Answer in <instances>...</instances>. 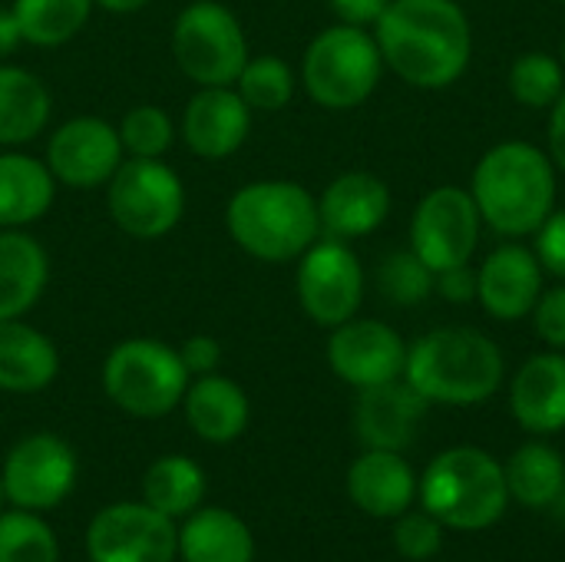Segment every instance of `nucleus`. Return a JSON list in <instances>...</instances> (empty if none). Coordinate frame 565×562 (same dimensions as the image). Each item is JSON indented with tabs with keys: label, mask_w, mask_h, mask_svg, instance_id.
<instances>
[{
	"label": "nucleus",
	"mask_w": 565,
	"mask_h": 562,
	"mask_svg": "<svg viewBox=\"0 0 565 562\" xmlns=\"http://www.w3.org/2000/svg\"><path fill=\"white\" fill-rule=\"evenodd\" d=\"M374 40L384 66L417 89L454 86L473 56L470 17L457 0H391Z\"/></svg>",
	"instance_id": "nucleus-1"
},
{
	"label": "nucleus",
	"mask_w": 565,
	"mask_h": 562,
	"mask_svg": "<svg viewBox=\"0 0 565 562\" xmlns=\"http://www.w3.org/2000/svg\"><path fill=\"white\" fill-rule=\"evenodd\" d=\"M470 195L483 225L507 238L536 235L556 209V166L533 142L510 139L487 149L473 169Z\"/></svg>",
	"instance_id": "nucleus-2"
},
{
	"label": "nucleus",
	"mask_w": 565,
	"mask_h": 562,
	"mask_svg": "<svg viewBox=\"0 0 565 562\" xmlns=\"http://www.w3.org/2000/svg\"><path fill=\"white\" fill-rule=\"evenodd\" d=\"M228 238L258 262H298L318 238V199L291 179H255L225 202Z\"/></svg>",
	"instance_id": "nucleus-3"
},
{
	"label": "nucleus",
	"mask_w": 565,
	"mask_h": 562,
	"mask_svg": "<svg viewBox=\"0 0 565 562\" xmlns=\"http://www.w3.org/2000/svg\"><path fill=\"white\" fill-rule=\"evenodd\" d=\"M507 374L503 351L473 328H437L407 348L404 381L440 407H473L490 401Z\"/></svg>",
	"instance_id": "nucleus-4"
},
{
	"label": "nucleus",
	"mask_w": 565,
	"mask_h": 562,
	"mask_svg": "<svg viewBox=\"0 0 565 562\" xmlns=\"http://www.w3.org/2000/svg\"><path fill=\"white\" fill-rule=\"evenodd\" d=\"M417 497L444 530L460 533L497 527L510 507L503 464L480 447H450L437 454L417 484Z\"/></svg>",
	"instance_id": "nucleus-5"
},
{
	"label": "nucleus",
	"mask_w": 565,
	"mask_h": 562,
	"mask_svg": "<svg viewBox=\"0 0 565 562\" xmlns=\"http://www.w3.org/2000/svg\"><path fill=\"white\" fill-rule=\"evenodd\" d=\"M99 381L122 414L156 421L182 407L192 374L185 371L179 348L159 338H126L109 348Z\"/></svg>",
	"instance_id": "nucleus-6"
},
{
	"label": "nucleus",
	"mask_w": 565,
	"mask_h": 562,
	"mask_svg": "<svg viewBox=\"0 0 565 562\" xmlns=\"http://www.w3.org/2000/svg\"><path fill=\"white\" fill-rule=\"evenodd\" d=\"M384 73V56L367 26L334 23L321 30L301 56L305 93L331 113L358 109L371 99Z\"/></svg>",
	"instance_id": "nucleus-7"
},
{
	"label": "nucleus",
	"mask_w": 565,
	"mask_h": 562,
	"mask_svg": "<svg viewBox=\"0 0 565 562\" xmlns=\"http://www.w3.org/2000/svg\"><path fill=\"white\" fill-rule=\"evenodd\" d=\"M172 60L195 86H235L248 63V36L222 0H192L172 20Z\"/></svg>",
	"instance_id": "nucleus-8"
},
{
	"label": "nucleus",
	"mask_w": 565,
	"mask_h": 562,
	"mask_svg": "<svg viewBox=\"0 0 565 562\" xmlns=\"http://www.w3.org/2000/svg\"><path fill=\"white\" fill-rule=\"evenodd\" d=\"M106 209L119 232L139 242L169 235L185 215V182L162 159H122L106 182Z\"/></svg>",
	"instance_id": "nucleus-9"
},
{
	"label": "nucleus",
	"mask_w": 565,
	"mask_h": 562,
	"mask_svg": "<svg viewBox=\"0 0 565 562\" xmlns=\"http://www.w3.org/2000/svg\"><path fill=\"white\" fill-rule=\"evenodd\" d=\"M295 291L301 311L318 328L331 331L358 315L364 301V265L348 242L321 235L298 258Z\"/></svg>",
	"instance_id": "nucleus-10"
},
{
	"label": "nucleus",
	"mask_w": 565,
	"mask_h": 562,
	"mask_svg": "<svg viewBox=\"0 0 565 562\" xmlns=\"http://www.w3.org/2000/svg\"><path fill=\"white\" fill-rule=\"evenodd\" d=\"M79 477V464L73 447L50 434V431H36L20 437L0 467V480H3V494L17 510H30V513H46L53 507H60Z\"/></svg>",
	"instance_id": "nucleus-11"
},
{
	"label": "nucleus",
	"mask_w": 565,
	"mask_h": 562,
	"mask_svg": "<svg viewBox=\"0 0 565 562\" xmlns=\"http://www.w3.org/2000/svg\"><path fill=\"white\" fill-rule=\"evenodd\" d=\"M89 562H175L179 527L146 500L109 503L86 527Z\"/></svg>",
	"instance_id": "nucleus-12"
},
{
	"label": "nucleus",
	"mask_w": 565,
	"mask_h": 562,
	"mask_svg": "<svg viewBox=\"0 0 565 562\" xmlns=\"http://www.w3.org/2000/svg\"><path fill=\"white\" fill-rule=\"evenodd\" d=\"M480 209L470 189L440 185L430 189L411 219V248L424 258V265L440 275L447 268L467 265L480 245Z\"/></svg>",
	"instance_id": "nucleus-13"
},
{
	"label": "nucleus",
	"mask_w": 565,
	"mask_h": 562,
	"mask_svg": "<svg viewBox=\"0 0 565 562\" xmlns=\"http://www.w3.org/2000/svg\"><path fill=\"white\" fill-rule=\"evenodd\" d=\"M122 159L126 152L119 142V129L103 116L63 119L50 132L43 152V162L53 172L56 185L79 189V192L106 189V182L116 176Z\"/></svg>",
	"instance_id": "nucleus-14"
},
{
	"label": "nucleus",
	"mask_w": 565,
	"mask_h": 562,
	"mask_svg": "<svg viewBox=\"0 0 565 562\" xmlns=\"http://www.w3.org/2000/svg\"><path fill=\"white\" fill-rule=\"evenodd\" d=\"M328 364L344 384L364 391L404 378L407 344L391 325L354 315L351 321L331 328Z\"/></svg>",
	"instance_id": "nucleus-15"
},
{
	"label": "nucleus",
	"mask_w": 565,
	"mask_h": 562,
	"mask_svg": "<svg viewBox=\"0 0 565 562\" xmlns=\"http://www.w3.org/2000/svg\"><path fill=\"white\" fill-rule=\"evenodd\" d=\"M252 132V109L235 86H199L179 119V136L192 156L218 162L235 156Z\"/></svg>",
	"instance_id": "nucleus-16"
},
{
	"label": "nucleus",
	"mask_w": 565,
	"mask_h": 562,
	"mask_svg": "<svg viewBox=\"0 0 565 562\" xmlns=\"http://www.w3.org/2000/svg\"><path fill=\"white\" fill-rule=\"evenodd\" d=\"M543 295V265L533 248L507 242L477 268V301L497 321L530 318Z\"/></svg>",
	"instance_id": "nucleus-17"
},
{
	"label": "nucleus",
	"mask_w": 565,
	"mask_h": 562,
	"mask_svg": "<svg viewBox=\"0 0 565 562\" xmlns=\"http://www.w3.org/2000/svg\"><path fill=\"white\" fill-rule=\"evenodd\" d=\"M427 407L430 404L404 378L364 388L358 391L354 404V434L364 444V450L404 454L417 441Z\"/></svg>",
	"instance_id": "nucleus-18"
},
{
	"label": "nucleus",
	"mask_w": 565,
	"mask_h": 562,
	"mask_svg": "<svg viewBox=\"0 0 565 562\" xmlns=\"http://www.w3.org/2000/svg\"><path fill=\"white\" fill-rule=\"evenodd\" d=\"M391 215V189L374 172H341L318 195L321 235L354 242L377 232Z\"/></svg>",
	"instance_id": "nucleus-19"
},
{
	"label": "nucleus",
	"mask_w": 565,
	"mask_h": 562,
	"mask_svg": "<svg viewBox=\"0 0 565 562\" xmlns=\"http://www.w3.org/2000/svg\"><path fill=\"white\" fill-rule=\"evenodd\" d=\"M510 411L526 434L565 431V351L533 354L510 384Z\"/></svg>",
	"instance_id": "nucleus-20"
},
{
	"label": "nucleus",
	"mask_w": 565,
	"mask_h": 562,
	"mask_svg": "<svg viewBox=\"0 0 565 562\" xmlns=\"http://www.w3.org/2000/svg\"><path fill=\"white\" fill-rule=\"evenodd\" d=\"M348 497L374 520H397L417 500V477L404 454L364 450L348 467Z\"/></svg>",
	"instance_id": "nucleus-21"
},
{
	"label": "nucleus",
	"mask_w": 565,
	"mask_h": 562,
	"mask_svg": "<svg viewBox=\"0 0 565 562\" xmlns=\"http://www.w3.org/2000/svg\"><path fill=\"white\" fill-rule=\"evenodd\" d=\"M182 411H185V424L192 427V434L215 447L238 441L252 417V404L242 384H235L232 378L218 371L189 381Z\"/></svg>",
	"instance_id": "nucleus-22"
},
{
	"label": "nucleus",
	"mask_w": 565,
	"mask_h": 562,
	"mask_svg": "<svg viewBox=\"0 0 565 562\" xmlns=\"http://www.w3.org/2000/svg\"><path fill=\"white\" fill-rule=\"evenodd\" d=\"M50 285V255L26 229H0V321L23 318Z\"/></svg>",
	"instance_id": "nucleus-23"
},
{
	"label": "nucleus",
	"mask_w": 565,
	"mask_h": 562,
	"mask_svg": "<svg viewBox=\"0 0 565 562\" xmlns=\"http://www.w3.org/2000/svg\"><path fill=\"white\" fill-rule=\"evenodd\" d=\"M60 374V351L50 335L23 318L0 321V391L40 394Z\"/></svg>",
	"instance_id": "nucleus-24"
},
{
	"label": "nucleus",
	"mask_w": 565,
	"mask_h": 562,
	"mask_svg": "<svg viewBox=\"0 0 565 562\" xmlns=\"http://www.w3.org/2000/svg\"><path fill=\"white\" fill-rule=\"evenodd\" d=\"M53 96L46 83L20 66L0 60V149H20L46 132Z\"/></svg>",
	"instance_id": "nucleus-25"
},
{
	"label": "nucleus",
	"mask_w": 565,
	"mask_h": 562,
	"mask_svg": "<svg viewBox=\"0 0 565 562\" xmlns=\"http://www.w3.org/2000/svg\"><path fill=\"white\" fill-rule=\"evenodd\" d=\"M56 199V179L43 159L0 149V229H30Z\"/></svg>",
	"instance_id": "nucleus-26"
},
{
	"label": "nucleus",
	"mask_w": 565,
	"mask_h": 562,
	"mask_svg": "<svg viewBox=\"0 0 565 562\" xmlns=\"http://www.w3.org/2000/svg\"><path fill=\"white\" fill-rule=\"evenodd\" d=\"M182 562H255L248 523L225 507H199L179 527Z\"/></svg>",
	"instance_id": "nucleus-27"
},
{
	"label": "nucleus",
	"mask_w": 565,
	"mask_h": 562,
	"mask_svg": "<svg viewBox=\"0 0 565 562\" xmlns=\"http://www.w3.org/2000/svg\"><path fill=\"white\" fill-rule=\"evenodd\" d=\"M510 500L530 507V510H550L565 487V460L556 447L543 441H530L520 450L510 454L503 464Z\"/></svg>",
	"instance_id": "nucleus-28"
},
{
	"label": "nucleus",
	"mask_w": 565,
	"mask_h": 562,
	"mask_svg": "<svg viewBox=\"0 0 565 562\" xmlns=\"http://www.w3.org/2000/svg\"><path fill=\"white\" fill-rule=\"evenodd\" d=\"M205 470L185 454H166L142 477V500L172 520H185L205 500Z\"/></svg>",
	"instance_id": "nucleus-29"
},
{
	"label": "nucleus",
	"mask_w": 565,
	"mask_h": 562,
	"mask_svg": "<svg viewBox=\"0 0 565 562\" xmlns=\"http://www.w3.org/2000/svg\"><path fill=\"white\" fill-rule=\"evenodd\" d=\"M10 7L23 43L40 50H53L79 36L89 23V13L96 10L93 0H13Z\"/></svg>",
	"instance_id": "nucleus-30"
},
{
	"label": "nucleus",
	"mask_w": 565,
	"mask_h": 562,
	"mask_svg": "<svg viewBox=\"0 0 565 562\" xmlns=\"http://www.w3.org/2000/svg\"><path fill=\"white\" fill-rule=\"evenodd\" d=\"M298 86L295 70L288 66V60L275 56V53H262V56H248V63L242 66L235 89L238 96L248 103L252 113H278L291 103Z\"/></svg>",
	"instance_id": "nucleus-31"
},
{
	"label": "nucleus",
	"mask_w": 565,
	"mask_h": 562,
	"mask_svg": "<svg viewBox=\"0 0 565 562\" xmlns=\"http://www.w3.org/2000/svg\"><path fill=\"white\" fill-rule=\"evenodd\" d=\"M507 86H510L513 99L523 103L526 109H550L563 96L565 63L556 60L553 53L530 50L513 60Z\"/></svg>",
	"instance_id": "nucleus-32"
},
{
	"label": "nucleus",
	"mask_w": 565,
	"mask_h": 562,
	"mask_svg": "<svg viewBox=\"0 0 565 562\" xmlns=\"http://www.w3.org/2000/svg\"><path fill=\"white\" fill-rule=\"evenodd\" d=\"M0 562H60L53 527L30 510L0 513Z\"/></svg>",
	"instance_id": "nucleus-33"
},
{
	"label": "nucleus",
	"mask_w": 565,
	"mask_h": 562,
	"mask_svg": "<svg viewBox=\"0 0 565 562\" xmlns=\"http://www.w3.org/2000/svg\"><path fill=\"white\" fill-rule=\"evenodd\" d=\"M116 129H119L122 152L129 159H162L179 136V126L172 123V116L156 103L129 106L122 119L116 123Z\"/></svg>",
	"instance_id": "nucleus-34"
},
{
	"label": "nucleus",
	"mask_w": 565,
	"mask_h": 562,
	"mask_svg": "<svg viewBox=\"0 0 565 562\" xmlns=\"http://www.w3.org/2000/svg\"><path fill=\"white\" fill-rule=\"evenodd\" d=\"M377 288L397 308H417L437 291V275L424 265L414 248L391 252L377 265Z\"/></svg>",
	"instance_id": "nucleus-35"
},
{
	"label": "nucleus",
	"mask_w": 565,
	"mask_h": 562,
	"mask_svg": "<svg viewBox=\"0 0 565 562\" xmlns=\"http://www.w3.org/2000/svg\"><path fill=\"white\" fill-rule=\"evenodd\" d=\"M394 547L404 560H434L444 547V523L434 520L427 510H420V513L407 510L394 520Z\"/></svg>",
	"instance_id": "nucleus-36"
},
{
	"label": "nucleus",
	"mask_w": 565,
	"mask_h": 562,
	"mask_svg": "<svg viewBox=\"0 0 565 562\" xmlns=\"http://www.w3.org/2000/svg\"><path fill=\"white\" fill-rule=\"evenodd\" d=\"M536 258L543 265V272L556 275L565 282V209H553L550 219L536 229Z\"/></svg>",
	"instance_id": "nucleus-37"
},
{
	"label": "nucleus",
	"mask_w": 565,
	"mask_h": 562,
	"mask_svg": "<svg viewBox=\"0 0 565 562\" xmlns=\"http://www.w3.org/2000/svg\"><path fill=\"white\" fill-rule=\"evenodd\" d=\"M530 318H533L536 335L553 351H565V285L543 291Z\"/></svg>",
	"instance_id": "nucleus-38"
},
{
	"label": "nucleus",
	"mask_w": 565,
	"mask_h": 562,
	"mask_svg": "<svg viewBox=\"0 0 565 562\" xmlns=\"http://www.w3.org/2000/svg\"><path fill=\"white\" fill-rule=\"evenodd\" d=\"M179 358H182V364H185V371L192 378H202V374L218 371V364H222V344L212 335H189L179 344Z\"/></svg>",
	"instance_id": "nucleus-39"
},
{
	"label": "nucleus",
	"mask_w": 565,
	"mask_h": 562,
	"mask_svg": "<svg viewBox=\"0 0 565 562\" xmlns=\"http://www.w3.org/2000/svg\"><path fill=\"white\" fill-rule=\"evenodd\" d=\"M437 291L444 301L450 305H470L477 301V268L467 265H457V268H447L437 275Z\"/></svg>",
	"instance_id": "nucleus-40"
},
{
	"label": "nucleus",
	"mask_w": 565,
	"mask_h": 562,
	"mask_svg": "<svg viewBox=\"0 0 565 562\" xmlns=\"http://www.w3.org/2000/svg\"><path fill=\"white\" fill-rule=\"evenodd\" d=\"M338 23H351V26H374L381 20V13L387 10L391 0H328Z\"/></svg>",
	"instance_id": "nucleus-41"
},
{
	"label": "nucleus",
	"mask_w": 565,
	"mask_h": 562,
	"mask_svg": "<svg viewBox=\"0 0 565 562\" xmlns=\"http://www.w3.org/2000/svg\"><path fill=\"white\" fill-rule=\"evenodd\" d=\"M550 159L556 169L565 172V89L563 96L550 106Z\"/></svg>",
	"instance_id": "nucleus-42"
},
{
	"label": "nucleus",
	"mask_w": 565,
	"mask_h": 562,
	"mask_svg": "<svg viewBox=\"0 0 565 562\" xmlns=\"http://www.w3.org/2000/svg\"><path fill=\"white\" fill-rule=\"evenodd\" d=\"M20 46H23V33L13 17V7H0V60L13 56Z\"/></svg>",
	"instance_id": "nucleus-43"
},
{
	"label": "nucleus",
	"mask_w": 565,
	"mask_h": 562,
	"mask_svg": "<svg viewBox=\"0 0 565 562\" xmlns=\"http://www.w3.org/2000/svg\"><path fill=\"white\" fill-rule=\"evenodd\" d=\"M99 10H106V13H116V17H129V13H139V10H146L152 0H93Z\"/></svg>",
	"instance_id": "nucleus-44"
},
{
	"label": "nucleus",
	"mask_w": 565,
	"mask_h": 562,
	"mask_svg": "<svg viewBox=\"0 0 565 562\" xmlns=\"http://www.w3.org/2000/svg\"><path fill=\"white\" fill-rule=\"evenodd\" d=\"M3 500H7V494H3V480H0V507H3Z\"/></svg>",
	"instance_id": "nucleus-45"
},
{
	"label": "nucleus",
	"mask_w": 565,
	"mask_h": 562,
	"mask_svg": "<svg viewBox=\"0 0 565 562\" xmlns=\"http://www.w3.org/2000/svg\"><path fill=\"white\" fill-rule=\"evenodd\" d=\"M563 63H565V36H563Z\"/></svg>",
	"instance_id": "nucleus-46"
},
{
	"label": "nucleus",
	"mask_w": 565,
	"mask_h": 562,
	"mask_svg": "<svg viewBox=\"0 0 565 562\" xmlns=\"http://www.w3.org/2000/svg\"><path fill=\"white\" fill-rule=\"evenodd\" d=\"M559 3H565V0H559Z\"/></svg>",
	"instance_id": "nucleus-47"
}]
</instances>
